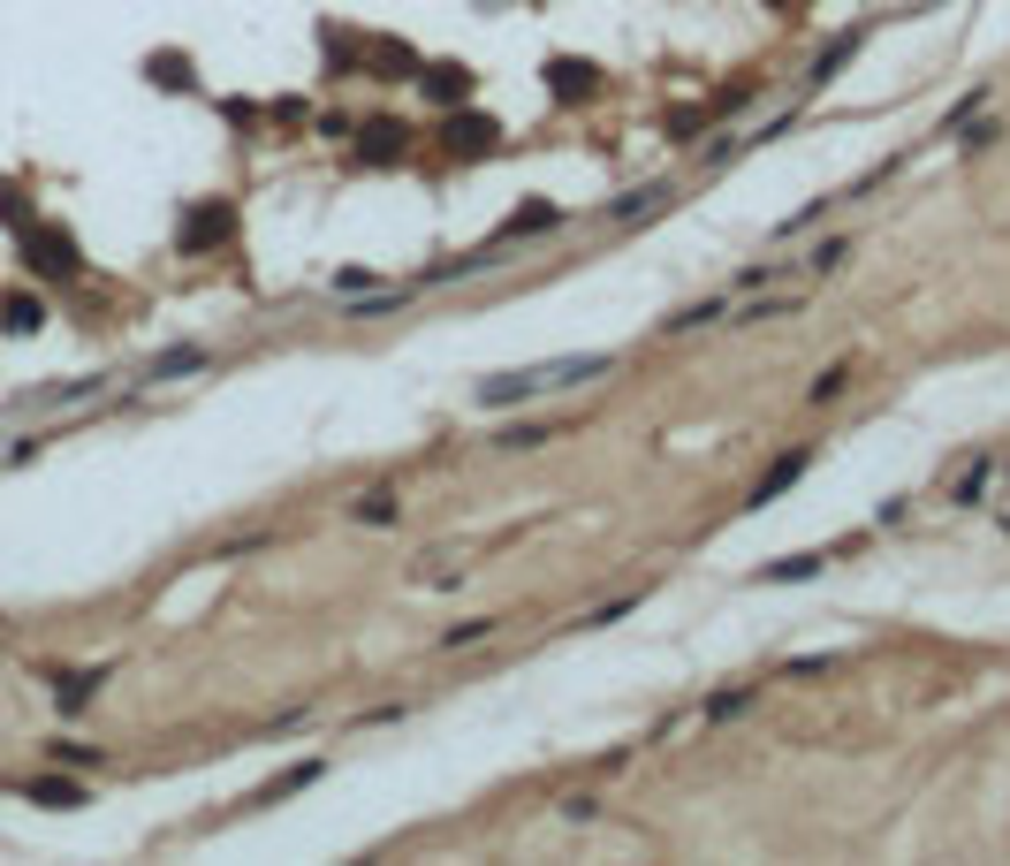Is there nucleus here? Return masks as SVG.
Here are the masks:
<instances>
[{"mask_svg": "<svg viewBox=\"0 0 1010 866\" xmlns=\"http://www.w3.org/2000/svg\"><path fill=\"white\" fill-rule=\"evenodd\" d=\"M555 426H502V449H547Z\"/></svg>", "mask_w": 1010, "mask_h": 866, "instance_id": "23", "label": "nucleus"}, {"mask_svg": "<svg viewBox=\"0 0 1010 866\" xmlns=\"http://www.w3.org/2000/svg\"><path fill=\"white\" fill-rule=\"evenodd\" d=\"M745 707H752V692H714L706 707H699V714H706V722H737Z\"/></svg>", "mask_w": 1010, "mask_h": 866, "instance_id": "20", "label": "nucleus"}, {"mask_svg": "<svg viewBox=\"0 0 1010 866\" xmlns=\"http://www.w3.org/2000/svg\"><path fill=\"white\" fill-rule=\"evenodd\" d=\"M426 92H433L441 107H456V99H472V76H464V69H426Z\"/></svg>", "mask_w": 1010, "mask_h": 866, "instance_id": "15", "label": "nucleus"}, {"mask_svg": "<svg viewBox=\"0 0 1010 866\" xmlns=\"http://www.w3.org/2000/svg\"><path fill=\"white\" fill-rule=\"evenodd\" d=\"M858 46H866V31H851L843 46H829V54L813 61V84H829V76H836V69H843V61H851V54H858Z\"/></svg>", "mask_w": 1010, "mask_h": 866, "instance_id": "18", "label": "nucleus"}, {"mask_svg": "<svg viewBox=\"0 0 1010 866\" xmlns=\"http://www.w3.org/2000/svg\"><path fill=\"white\" fill-rule=\"evenodd\" d=\"M843 380H851V365H836V372H821V380H813V403H829V395H843Z\"/></svg>", "mask_w": 1010, "mask_h": 866, "instance_id": "25", "label": "nucleus"}, {"mask_svg": "<svg viewBox=\"0 0 1010 866\" xmlns=\"http://www.w3.org/2000/svg\"><path fill=\"white\" fill-rule=\"evenodd\" d=\"M198 365H205V349H168V357L145 365V380H182V372H198Z\"/></svg>", "mask_w": 1010, "mask_h": 866, "instance_id": "16", "label": "nucleus"}, {"mask_svg": "<svg viewBox=\"0 0 1010 866\" xmlns=\"http://www.w3.org/2000/svg\"><path fill=\"white\" fill-rule=\"evenodd\" d=\"M23 259H31L38 274H76V244H69L61 228H31V236H23Z\"/></svg>", "mask_w": 1010, "mask_h": 866, "instance_id": "3", "label": "nucleus"}, {"mask_svg": "<svg viewBox=\"0 0 1010 866\" xmlns=\"http://www.w3.org/2000/svg\"><path fill=\"white\" fill-rule=\"evenodd\" d=\"M502 130L487 122V115H472V122H449V153H487Z\"/></svg>", "mask_w": 1010, "mask_h": 866, "instance_id": "11", "label": "nucleus"}, {"mask_svg": "<svg viewBox=\"0 0 1010 866\" xmlns=\"http://www.w3.org/2000/svg\"><path fill=\"white\" fill-rule=\"evenodd\" d=\"M988 479H996V456H973V464L950 479V502H981V495H988Z\"/></svg>", "mask_w": 1010, "mask_h": 866, "instance_id": "12", "label": "nucleus"}, {"mask_svg": "<svg viewBox=\"0 0 1010 866\" xmlns=\"http://www.w3.org/2000/svg\"><path fill=\"white\" fill-rule=\"evenodd\" d=\"M806 464H813V456H806V449H791V456H783V464H775V472H768V479H760V487H752L745 502H752V510H768L775 495H791V487L806 479Z\"/></svg>", "mask_w": 1010, "mask_h": 866, "instance_id": "6", "label": "nucleus"}, {"mask_svg": "<svg viewBox=\"0 0 1010 866\" xmlns=\"http://www.w3.org/2000/svg\"><path fill=\"white\" fill-rule=\"evenodd\" d=\"M729 305H737L729 289H722V297H699V305H684V312H669V320H662V335H691V328H722V320H729Z\"/></svg>", "mask_w": 1010, "mask_h": 866, "instance_id": "5", "label": "nucleus"}, {"mask_svg": "<svg viewBox=\"0 0 1010 866\" xmlns=\"http://www.w3.org/2000/svg\"><path fill=\"white\" fill-rule=\"evenodd\" d=\"M0 320H8V328H38V320H46V305H38V297H8V305H0Z\"/></svg>", "mask_w": 1010, "mask_h": 866, "instance_id": "21", "label": "nucleus"}, {"mask_svg": "<svg viewBox=\"0 0 1010 866\" xmlns=\"http://www.w3.org/2000/svg\"><path fill=\"white\" fill-rule=\"evenodd\" d=\"M99 677H107V669H76V677H61V707H69V714H76V707H84V699L99 692Z\"/></svg>", "mask_w": 1010, "mask_h": 866, "instance_id": "19", "label": "nucleus"}, {"mask_svg": "<svg viewBox=\"0 0 1010 866\" xmlns=\"http://www.w3.org/2000/svg\"><path fill=\"white\" fill-rule=\"evenodd\" d=\"M395 153H403V130H395V122H365L357 161H365V168H380V161H395Z\"/></svg>", "mask_w": 1010, "mask_h": 866, "instance_id": "9", "label": "nucleus"}, {"mask_svg": "<svg viewBox=\"0 0 1010 866\" xmlns=\"http://www.w3.org/2000/svg\"><path fill=\"white\" fill-rule=\"evenodd\" d=\"M555 228H562V213H555L547 198H524V205L502 221V236H555Z\"/></svg>", "mask_w": 1010, "mask_h": 866, "instance_id": "7", "label": "nucleus"}, {"mask_svg": "<svg viewBox=\"0 0 1010 866\" xmlns=\"http://www.w3.org/2000/svg\"><path fill=\"white\" fill-rule=\"evenodd\" d=\"M372 282H380V274H365V266H342V274H335V297H349V305H357V297H372Z\"/></svg>", "mask_w": 1010, "mask_h": 866, "instance_id": "22", "label": "nucleus"}, {"mask_svg": "<svg viewBox=\"0 0 1010 866\" xmlns=\"http://www.w3.org/2000/svg\"><path fill=\"white\" fill-rule=\"evenodd\" d=\"M31 806H84V783H61V775H31L23 783Z\"/></svg>", "mask_w": 1010, "mask_h": 866, "instance_id": "10", "label": "nucleus"}, {"mask_svg": "<svg viewBox=\"0 0 1010 866\" xmlns=\"http://www.w3.org/2000/svg\"><path fill=\"white\" fill-rule=\"evenodd\" d=\"M198 228H182V251H205L213 236H228V205H205V213H190Z\"/></svg>", "mask_w": 1010, "mask_h": 866, "instance_id": "13", "label": "nucleus"}, {"mask_svg": "<svg viewBox=\"0 0 1010 866\" xmlns=\"http://www.w3.org/2000/svg\"><path fill=\"white\" fill-rule=\"evenodd\" d=\"M676 205V182H646V190H623L616 205H608V221L616 228H631V221H646V213H669Z\"/></svg>", "mask_w": 1010, "mask_h": 866, "instance_id": "4", "label": "nucleus"}, {"mask_svg": "<svg viewBox=\"0 0 1010 866\" xmlns=\"http://www.w3.org/2000/svg\"><path fill=\"white\" fill-rule=\"evenodd\" d=\"M495 631V616H472V624H456V631H441V646H479Z\"/></svg>", "mask_w": 1010, "mask_h": 866, "instance_id": "24", "label": "nucleus"}, {"mask_svg": "<svg viewBox=\"0 0 1010 866\" xmlns=\"http://www.w3.org/2000/svg\"><path fill=\"white\" fill-rule=\"evenodd\" d=\"M813 570H829V555H775L760 578H768V585H791V578H813Z\"/></svg>", "mask_w": 1010, "mask_h": 866, "instance_id": "14", "label": "nucleus"}, {"mask_svg": "<svg viewBox=\"0 0 1010 866\" xmlns=\"http://www.w3.org/2000/svg\"><path fill=\"white\" fill-rule=\"evenodd\" d=\"M547 84H555V92H593V84H601V69H585V61H555V69H547Z\"/></svg>", "mask_w": 1010, "mask_h": 866, "instance_id": "17", "label": "nucleus"}, {"mask_svg": "<svg viewBox=\"0 0 1010 866\" xmlns=\"http://www.w3.org/2000/svg\"><path fill=\"white\" fill-rule=\"evenodd\" d=\"M608 372H616L608 349H593V357H539V365L479 372L472 403H487V411H516V403H539V395H570V388H585V380H608Z\"/></svg>", "mask_w": 1010, "mask_h": 866, "instance_id": "1", "label": "nucleus"}, {"mask_svg": "<svg viewBox=\"0 0 1010 866\" xmlns=\"http://www.w3.org/2000/svg\"><path fill=\"white\" fill-rule=\"evenodd\" d=\"M487 547H495V539H441V547H426V555L411 562V585H418V593H449Z\"/></svg>", "mask_w": 1010, "mask_h": 866, "instance_id": "2", "label": "nucleus"}, {"mask_svg": "<svg viewBox=\"0 0 1010 866\" xmlns=\"http://www.w3.org/2000/svg\"><path fill=\"white\" fill-rule=\"evenodd\" d=\"M349 518L365 524V532H388V524H395V487H365V495L349 502Z\"/></svg>", "mask_w": 1010, "mask_h": 866, "instance_id": "8", "label": "nucleus"}]
</instances>
